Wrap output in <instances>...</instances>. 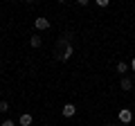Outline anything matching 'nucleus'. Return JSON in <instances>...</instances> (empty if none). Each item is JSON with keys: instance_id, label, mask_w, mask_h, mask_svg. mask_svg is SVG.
Returning <instances> with one entry per match:
<instances>
[{"instance_id": "f257e3e1", "label": "nucleus", "mask_w": 135, "mask_h": 126, "mask_svg": "<svg viewBox=\"0 0 135 126\" xmlns=\"http://www.w3.org/2000/svg\"><path fill=\"white\" fill-rule=\"evenodd\" d=\"M50 25H52V23H50V18H36V20H34V27L38 29V32L50 29Z\"/></svg>"}, {"instance_id": "f03ea898", "label": "nucleus", "mask_w": 135, "mask_h": 126, "mask_svg": "<svg viewBox=\"0 0 135 126\" xmlns=\"http://www.w3.org/2000/svg\"><path fill=\"white\" fill-rule=\"evenodd\" d=\"M131 119H133V113H131L128 108H122L119 110V122L122 124H131Z\"/></svg>"}, {"instance_id": "7ed1b4c3", "label": "nucleus", "mask_w": 135, "mask_h": 126, "mask_svg": "<svg viewBox=\"0 0 135 126\" xmlns=\"http://www.w3.org/2000/svg\"><path fill=\"white\" fill-rule=\"evenodd\" d=\"M61 113H63V117H74L77 115V106H74V104H65Z\"/></svg>"}, {"instance_id": "20e7f679", "label": "nucleus", "mask_w": 135, "mask_h": 126, "mask_svg": "<svg viewBox=\"0 0 135 126\" xmlns=\"http://www.w3.org/2000/svg\"><path fill=\"white\" fill-rule=\"evenodd\" d=\"M18 124L20 126H32V115H29V113H23V115L18 117Z\"/></svg>"}, {"instance_id": "39448f33", "label": "nucleus", "mask_w": 135, "mask_h": 126, "mask_svg": "<svg viewBox=\"0 0 135 126\" xmlns=\"http://www.w3.org/2000/svg\"><path fill=\"white\" fill-rule=\"evenodd\" d=\"M72 54H74V47H72V43H70L65 50H63V54H61V59H59V61H68V59L72 56Z\"/></svg>"}, {"instance_id": "423d86ee", "label": "nucleus", "mask_w": 135, "mask_h": 126, "mask_svg": "<svg viewBox=\"0 0 135 126\" xmlns=\"http://www.w3.org/2000/svg\"><path fill=\"white\" fill-rule=\"evenodd\" d=\"M128 68H131V65H128L126 61H119V63H117V72H122V74L128 72Z\"/></svg>"}, {"instance_id": "0eeeda50", "label": "nucleus", "mask_w": 135, "mask_h": 126, "mask_svg": "<svg viewBox=\"0 0 135 126\" xmlns=\"http://www.w3.org/2000/svg\"><path fill=\"white\" fill-rule=\"evenodd\" d=\"M122 90H133V81H131L128 77L122 79Z\"/></svg>"}, {"instance_id": "6e6552de", "label": "nucleus", "mask_w": 135, "mask_h": 126, "mask_svg": "<svg viewBox=\"0 0 135 126\" xmlns=\"http://www.w3.org/2000/svg\"><path fill=\"white\" fill-rule=\"evenodd\" d=\"M29 43H32V47H41L43 38H41V36H32V41H29Z\"/></svg>"}, {"instance_id": "1a4fd4ad", "label": "nucleus", "mask_w": 135, "mask_h": 126, "mask_svg": "<svg viewBox=\"0 0 135 126\" xmlns=\"http://www.w3.org/2000/svg\"><path fill=\"white\" fill-rule=\"evenodd\" d=\"M7 110H9V104H7V101H0V113H7Z\"/></svg>"}, {"instance_id": "9d476101", "label": "nucleus", "mask_w": 135, "mask_h": 126, "mask_svg": "<svg viewBox=\"0 0 135 126\" xmlns=\"http://www.w3.org/2000/svg\"><path fill=\"white\" fill-rule=\"evenodd\" d=\"M2 126H16V124H14L11 119H5V122H2Z\"/></svg>"}, {"instance_id": "9b49d317", "label": "nucleus", "mask_w": 135, "mask_h": 126, "mask_svg": "<svg viewBox=\"0 0 135 126\" xmlns=\"http://www.w3.org/2000/svg\"><path fill=\"white\" fill-rule=\"evenodd\" d=\"M131 70L135 72V59H131Z\"/></svg>"}, {"instance_id": "f8f14e48", "label": "nucleus", "mask_w": 135, "mask_h": 126, "mask_svg": "<svg viewBox=\"0 0 135 126\" xmlns=\"http://www.w3.org/2000/svg\"><path fill=\"white\" fill-rule=\"evenodd\" d=\"M106 126H113V124H106Z\"/></svg>"}]
</instances>
